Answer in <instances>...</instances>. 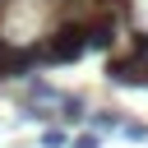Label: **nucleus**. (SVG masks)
Masks as SVG:
<instances>
[{
	"label": "nucleus",
	"mask_w": 148,
	"mask_h": 148,
	"mask_svg": "<svg viewBox=\"0 0 148 148\" xmlns=\"http://www.w3.org/2000/svg\"><path fill=\"white\" fill-rule=\"evenodd\" d=\"M92 46H97V51L111 46V23H97V28H92V23H65V28H56V37L46 42V56L65 65V60H79L83 51H92Z\"/></svg>",
	"instance_id": "f257e3e1"
},
{
	"label": "nucleus",
	"mask_w": 148,
	"mask_h": 148,
	"mask_svg": "<svg viewBox=\"0 0 148 148\" xmlns=\"http://www.w3.org/2000/svg\"><path fill=\"white\" fill-rule=\"evenodd\" d=\"M111 79L116 83H148V32H139L130 42V56L111 60Z\"/></svg>",
	"instance_id": "f03ea898"
},
{
	"label": "nucleus",
	"mask_w": 148,
	"mask_h": 148,
	"mask_svg": "<svg viewBox=\"0 0 148 148\" xmlns=\"http://www.w3.org/2000/svg\"><path fill=\"white\" fill-rule=\"evenodd\" d=\"M37 65V51H18V46H0V79H14V74H28Z\"/></svg>",
	"instance_id": "7ed1b4c3"
},
{
	"label": "nucleus",
	"mask_w": 148,
	"mask_h": 148,
	"mask_svg": "<svg viewBox=\"0 0 148 148\" xmlns=\"http://www.w3.org/2000/svg\"><path fill=\"white\" fill-rule=\"evenodd\" d=\"M74 148H97V139H79V143H74Z\"/></svg>",
	"instance_id": "20e7f679"
}]
</instances>
